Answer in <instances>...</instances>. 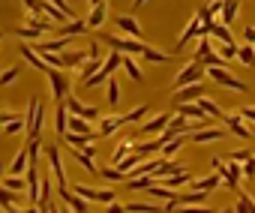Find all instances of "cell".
<instances>
[{
  "label": "cell",
  "mask_w": 255,
  "mask_h": 213,
  "mask_svg": "<svg viewBox=\"0 0 255 213\" xmlns=\"http://www.w3.org/2000/svg\"><path fill=\"white\" fill-rule=\"evenodd\" d=\"M204 33H210V36L219 39V42H231V45H234V36H231L228 24H222V21H207V24H204Z\"/></svg>",
  "instance_id": "cell-17"
},
{
  "label": "cell",
  "mask_w": 255,
  "mask_h": 213,
  "mask_svg": "<svg viewBox=\"0 0 255 213\" xmlns=\"http://www.w3.org/2000/svg\"><path fill=\"white\" fill-rule=\"evenodd\" d=\"M3 171H6V165H3V162H0V180H3Z\"/></svg>",
  "instance_id": "cell-55"
},
{
  "label": "cell",
  "mask_w": 255,
  "mask_h": 213,
  "mask_svg": "<svg viewBox=\"0 0 255 213\" xmlns=\"http://www.w3.org/2000/svg\"><path fill=\"white\" fill-rule=\"evenodd\" d=\"M144 57H147L150 63H168V60H174V54H162V51H156V48H147Z\"/></svg>",
  "instance_id": "cell-44"
},
{
  "label": "cell",
  "mask_w": 255,
  "mask_h": 213,
  "mask_svg": "<svg viewBox=\"0 0 255 213\" xmlns=\"http://www.w3.org/2000/svg\"><path fill=\"white\" fill-rule=\"evenodd\" d=\"M219 174H222V183L225 186H231V189H237V183H240V177H243V168L234 162V159H228V162H222L219 168H216Z\"/></svg>",
  "instance_id": "cell-13"
},
{
  "label": "cell",
  "mask_w": 255,
  "mask_h": 213,
  "mask_svg": "<svg viewBox=\"0 0 255 213\" xmlns=\"http://www.w3.org/2000/svg\"><path fill=\"white\" fill-rule=\"evenodd\" d=\"M72 156H75V162L84 168V171H90V174H99V165L93 162V156L90 153H84V150H78V147H72Z\"/></svg>",
  "instance_id": "cell-29"
},
{
  "label": "cell",
  "mask_w": 255,
  "mask_h": 213,
  "mask_svg": "<svg viewBox=\"0 0 255 213\" xmlns=\"http://www.w3.org/2000/svg\"><path fill=\"white\" fill-rule=\"evenodd\" d=\"M237 60H240L243 66H255V45H249V42L240 45V48H237Z\"/></svg>",
  "instance_id": "cell-35"
},
{
  "label": "cell",
  "mask_w": 255,
  "mask_h": 213,
  "mask_svg": "<svg viewBox=\"0 0 255 213\" xmlns=\"http://www.w3.org/2000/svg\"><path fill=\"white\" fill-rule=\"evenodd\" d=\"M243 39H246L249 45H255V27H243Z\"/></svg>",
  "instance_id": "cell-51"
},
{
  "label": "cell",
  "mask_w": 255,
  "mask_h": 213,
  "mask_svg": "<svg viewBox=\"0 0 255 213\" xmlns=\"http://www.w3.org/2000/svg\"><path fill=\"white\" fill-rule=\"evenodd\" d=\"M105 18H108V3H99V6H93V9H90V15H87V27H90V30H96V27H102V24H105Z\"/></svg>",
  "instance_id": "cell-23"
},
{
  "label": "cell",
  "mask_w": 255,
  "mask_h": 213,
  "mask_svg": "<svg viewBox=\"0 0 255 213\" xmlns=\"http://www.w3.org/2000/svg\"><path fill=\"white\" fill-rule=\"evenodd\" d=\"M99 39H102V42H108L111 48L123 51V54H141V57H144V51L150 48V45H144V42H141V39H135V36H111V33H102Z\"/></svg>",
  "instance_id": "cell-3"
},
{
  "label": "cell",
  "mask_w": 255,
  "mask_h": 213,
  "mask_svg": "<svg viewBox=\"0 0 255 213\" xmlns=\"http://www.w3.org/2000/svg\"><path fill=\"white\" fill-rule=\"evenodd\" d=\"M240 12V0H225V6H222V24H234Z\"/></svg>",
  "instance_id": "cell-33"
},
{
  "label": "cell",
  "mask_w": 255,
  "mask_h": 213,
  "mask_svg": "<svg viewBox=\"0 0 255 213\" xmlns=\"http://www.w3.org/2000/svg\"><path fill=\"white\" fill-rule=\"evenodd\" d=\"M168 123H171V114L159 111V114H153L147 123H141V135H159V132H162Z\"/></svg>",
  "instance_id": "cell-15"
},
{
  "label": "cell",
  "mask_w": 255,
  "mask_h": 213,
  "mask_svg": "<svg viewBox=\"0 0 255 213\" xmlns=\"http://www.w3.org/2000/svg\"><path fill=\"white\" fill-rule=\"evenodd\" d=\"M120 126H123V117H114V114H111V117H99V129H96V132H99V138H105V135L117 132Z\"/></svg>",
  "instance_id": "cell-27"
},
{
  "label": "cell",
  "mask_w": 255,
  "mask_h": 213,
  "mask_svg": "<svg viewBox=\"0 0 255 213\" xmlns=\"http://www.w3.org/2000/svg\"><path fill=\"white\" fill-rule=\"evenodd\" d=\"M45 0H24V9L30 12V15H45Z\"/></svg>",
  "instance_id": "cell-46"
},
{
  "label": "cell",
  "mask_w": 255,
  "mask_h": 213,
  "mask_svg": "<svg viewBox=\"0 0 255 213\" xmlns=\"http://www.w3.org/2000/svg\"><path fill=\"white\" fill-rule=\"evenodd\" d=\"M66 108L72 111V114H81V117H87V120H99V108H93V105H84V102H78V96H66Z\"/></svg>",
  "instance_id": "cell-14"
},
{
  "label": "cell",
  "mask_w": 255,
  "mask_h": 213,
  "mask_svg": "<svg viewBox=\"0 0 255 213\" xmlns=\"http://www.w3.org/2000/svg\"><path fill=\"white\" fill-rule=\"evenodd\" d=\"M186 141H189V132H177V135L162 147V159H174V156L183 150V144H186Z\"/></svg>",
  "instance_id": "cell-19"
},
{
  "label": "cell",
  "mask_w": 255,
  "mask_h": 213,
  "mask_svg": "<svg viewBox=\"0 0 255 213\" xmlns=\"http://www.w3.org/2000/svg\"><path fill=\"white\" fill-rule=\"evenodd\" d=\"M132 150H135V147H132V141H120V144L114 147V153H111V162L117 165V162H120V159H123L126 153H132Z\"/></svg>",
  "instance_id": "cell-39"
},
{
  "label": "cell",
  "mask_w": 255,
  "mask_h": 213,
  "mask_svg": "<svg viewBox=\"0 0 255 213\" xmlns=\"http://www.w3.org/2000/svg\"><path fill=\"white\" fill-rule=\"evenodd\" d=\"M222 6H225V0H210V3H207V12L216 15V12H222Z\"/></svg>",
  "instance_id": "cell-49"
},
{
  "label": "cell",
  "mask_w": 255,
  "mask_h": 213,
  "mask_svg": "<svg viewBox=\"0 0 255 213\" xmlns=\"http://www.w3.org/2000/svg\"><path fill=\"white\" fill-rule=\"evenodd\" d=\"M60 57H63V69H78V66L90 57V51H87V48H78V51H63Z\"/></svg>",
  "instance_id": "cell-21"
},
{
  "label": "cell",
  "mask_w": 255,
  "mask_h": 213,
  "mask_svg": "<svg viewBox=\"0 0 255 213\" xmlns=\"http://www.w3.org/2000/svg\"><path fill=\"white\" fill-rule=\"evenodd\" d=\"M249 156H252V153H249V150H237V153H234V156H231V159H234V162H246V159H249Z\"/></svg>",
  "instance_id": "cell-52"
},
{
  "label": "cell",
  "mask_w": 255,
  "mask_h": 213,
  "mask_svg": "<svg viewBox=\"0 0 255 213\" xmlns=\"http://www.w3.org/2000/svg\"><path fill=\"white\" fill-rule=\"evenodd\" d=\"M99 177H105L108 183H120V180H126V174L114 165V168H99Z\"/></svg>",
  "instance_id": "cell-38"
},
{
  "label": "cell",
  "mask_w": 255,
  "mask_h": 213,
  "mask_svg": "<svg viewBox=\"0 0 255 213\" xmlns=\"http://www.w3.org/2000/svg\"><path fill=\"white\" fill-rule=\"evenodd\" d=\"M177 114H183L186 120H213L201 111V105L198 102H177Z\"/></svg>",
  "instance_id": "cell-16"
},
{
  "label": "cell",
  "mask_w": 255,
  "mask_h": 213,
  "mask_svg": "<svg viewBox=\"0 0 255 213\" xmlns=\"http://www.w3.org/2000/svg\"><path fill=\"white\" fill-rule=\"evenodd\" d=\"M240 114H243V120H252V123H255V105H246V108H240Z\"/></svg>",
  "instance_id": "cell-50"
},
{
  "label": "cell",
  "mask_w": 255,
  "mask_h": 213,
  "mask_svg": "<svg viewBox=\"0 0 255 213\" xmlns=\"http://www.w3.org/2000/svg\"><path fill=\"white\" fill-rule=\"evenodd\" d=\"M141 159H144V156H141L138 150H132V153H126V156H123V159L117 162V168H120V171H123L126 177H129V171H132V168H135V165H138Z\"/></svg>",
  "instance_id": "cell-31"
},
{
  "label": "cell",
  "mask_w": 255,
  "mask_h": 213,
  "mask_svg": "<svg viewBox=\"0 0 255 213\" xmlns=\"http://www.w3.org/2000/svg\"><path fill=\"white\" fill-rule=\"evenodd\" d=\"M144 3H147V0H135V6H144Z\"/></svg>",
  "instance_id": "cell-56"
},
{
  "label": "cell",
  "mask_w": 255,
  "mask_h": 213,
  "mask_svg": "<svg viewBox=\"0 0 255 213\" xmlns=\"http://www.w3.org/2000/svg\"><path fill=\"white\" fill-rule=\"evenodd\" d=\"M198 96H204V84H201V81L183 84V87H174V90H171V99H177V102H195Z\"/></svg>",
  "instance_id": "cell-11"
},
{
  "label": "cell",
  "mask_w": 255,
  "mask_h": 213,
  "mask_svg": "<svg viewBox=\"0 0 255 213\" xmlns=\"http://www.w3.org/2000/svg\"><path fill=\"white\" fill-rule=\"evenodd\" d=\"M45 156H48V165H51V174H54L57 189H63L66 186V168H63V159H60V147L57 144H48L45 147Z\"/></svg>",
  "instance_id": "cell-9"
},
{
  "label": "cell",
  "mask_w": 255,
  "mask_h": 213,
  "mask_svg": "<svg viewBox=\"0 0 255 213\" xmlns=\"http://www.w3.org/2000/svg\"><path fill=\"white\" fill-rule=\"evenodd\" d=\"M114 24L126 33V36H135V39H141V24L132 18V15H117L114 18Z\"/></svg>",
  "instance_id": "cell-18"
},
{
  "label": "cell",
  "mask_w": 255,
  "mask_h": 213,
  "mask_svg": "<svg viewBox=\"0 0 255 213\" xmlns=\"http://www.w3.org/2000/svg\"><path fill=\"white\" fill-rule=\"evenodd\" d=\"M48 84H51V96H54L57 102H66V96H69V90H72L69 75H66L63 69H51V72H48Z\"/></svg>",
  "instance_id": "cell-7"
},
{
  "label": "cell",
  "mask_w": 255,
  "mask_h": 213,
  "mask_svg": "<svg viewBox=\"0 0 255 213\" xmlns=\"http://www.w3.org/2000/svg\"><path fill=\"white\" fill-rule=\"evenodd\" d=\"M144 117H147V105H138L129 114H123V123H135V120H144Z\"/></svg>",
  "instance_id": "cell-43"
},
{
  "label": "cell",
  "mask_w": 255,
  "mask_h": 213,
  "mask_svg": "<svg viewBox=\"0 0 255 213\" xmlns=\"http://www.w3.org/2000/svg\"><path fill=\"white\" fill-rule=\"evenodd\" d=\"M102 60H105V57H87V60H84V63L78 66V75H81V81H84V78H90L93 72H99Z\"/></svg>",
  "instance_id": "cell-32"
},
{
  "label": "cell",
  "mask_w": 255,
  "mask_h": 213,
  "mask_svg": "<svg viewBox=\"0 0 255 213\" xmlns=\"http://www.w3.org/2000/svg\"><path fill=\"white\" fill-rule=\"evenodd\" d=\"M0 207H3V210H21V204H18L15 192H12V189H6L3 183H0Z\"/></svg>",
  "instance_id": "cell-30"
},
{
  "label": "cell",
  "mask_w": 255,
  "mask_h": 213,
  "mask_svg": "<svg viewBox=\"0 0 255 213\" xmlns=\"http://www.w3.org/2000/svg\"><path fill=\"white\" fill-rule=\"evenodd\" d=\"M231 210L234 213H255V198H252V192H237V204H231Z\"/></svg>",
  "instance_id": "cell-25"
},
{
  "label": "cell",
  "mask_w": 255,
  "mask_h": 213,
  "mask_svg": "<svg viewBox=\"0 0 255 213\" xmlns=\"http://www.w3.org/2000/svg\"><path fill=\"white\" fill-rule=\"evenodd\" d=\"M120 63H123V54H120L117 48H114V51H108V54H105V60H102V66H99V72H93V75H90V78H84L81 84H84V87H99V84H105V81L111 78V72H114Z\"/></svg>",
  "instance_id": "cell-1"
},
{
  "label": "cell",
  "mask_w": 255,
  "mask_h": 213,
  "mask_svg": "<svg viewBox=\"0 0 255 213\" xmlns=\"http://www.w3.org/2000/svg\"><path fill=\"white\" fill-rule=\"evenodd\" d=\"M222 123L228 126V132H231V135H237V138H246V141L252 138V129L243 123V114H240V111H237V114H225V117H222Z\"/></svg>",
  "instance_id": "cell-12"
},
{
  "label": "cell",
  "mask_w": 255,
  "mask_h": 213,
  "mask_svg": "<svg viewBox=\"0 0 255 213\" xmlns=\"http://www.w3.org/2000/svg\"><path fill=\"white\" fill-rule=\"evenodd\" d=\"M0 39H3V30H0Z\"/></svg>",
  "instance_id": "cell-57"
},
{
  "label": "cell",
  "mask_w": 255,
  "mask_h": 213,
  "mask_svg": "<svg viewBox=\"0 0 255 213\" xmlns=\"http://www.w3.org/2000/svg\"><path fill=\"white\" fill-rule=\"evenodd\" d=\"M3 186L12 189V192H24V189H27V180H24L21 174H6V177H3Z\"/></svg>",
  "instance_id": "cell-34"
},
{
  "label": "cell",
  "mask_w": 255,
  "mask_h": 213,
  "mask_svg": "<svg viewBox=\"0 0 255 213\" xmlns=\"http://www.w3.org/2000/svg\"><path fill=\"white\" fill-rule=\"evenodd\" d=\"M195 102L201 105V111H204L207 117H213V120H222V117H225V114H222V108H219V105H216L213 99H207V96H198Z\"/></svg>",
  "instance_id": "cell-28"
},
{
  "label": "cell",
  "mask_w": 255,
  "mask_h": 213,
  "mask_svg": "<svg viewBox=\"0 0 255 213\" xmlns=\"http://www.w3.org/2000/svg\"><path fill=\"white\" fill-rule=\"evenodd\" d=\"M87 3H90V9H93V6H99V3H105V0H87Z\"/></svg>",
  "instance_id": "cell-54"
},
{
  "label": "cell",
  "mask_w": 255,
  "mask_h": 213,
  "mask_svg": "<svg viewBox=\"0 0 255 213\" xmlns=\"http://www.w3.org/2000/svg\"><path fill=\"white\" fill-rule=\"evenodd\" d=\"M201 33H204V21H201V15L195 12V18H192V21H189V27L180 33V39H177V45H174V51H171V54L183 51V48H186V42H189L192 36H201Z\"/></svg>",
  "instance_id": "cell-10"
},
{
  "label": "cell",
  "mask_w": 255,
  "mask_h": 213,
  "mask_svg": "<svg viewBox=\"0 0 255 213\" xmlns=\"http://www.w3.org/2000/svg\"><path fill=\"white\" fill-rule=\"evenodd\" d=\"M69 129V108H66V102H57V111H54V132L63 138Z\"/></svg>",
  "instance_id": "cell-20"
},
{
  "label": "cell",
  "mask_w": 255,
  "mask_h": 213,
  "mask_svg": "<svg viewBox=\"0 0 255 213\" xmlns=\"http://www.w3.org/2000/svg\"><path fill=\"white\" fill-rule=\"evenodd\" d=\"M51 3H54V6H60V9H63V12H66L69 18H75V9L69 6V0H51Z\"/></svg>",
  "instance_id": "cell-48"
},
{
  "label": "cell",
  "mask_w": 255,
  "mask_h": 213,
  "mask_svg": "<svg viewBox=\"0 0 255 213\" xmlns=\"http://www.w3.org/2000/svg\"><path fill=\"white\" fill-rule=\"evenodd\" d=\"M120 66H123V72L129 75V78H132L135 84H144V72H141V66H138V63H135V60H132L129 54L123 57V63H120Z\"/></svg>",
  "instance_id": "cell-26"
},
{
  "label": "cell",
  "mask_w": 255,
  "mask_h": 213,
  "mask_svg": "<svg viewBox=\"0 0 255 213\" xmlns=\"http://www.w3.org/2000/svg\"><path fill=\"white\" fill-rule=\"evenodd\" d=\"M228 135V126L222 129V126H201V129H195V132H189V144H210V141H222Z\"/></svg>",
  "instance_id": "cell-8"
},
{
  "label": "cell",
  "mask_w": 255,
  "mask_h": 213,
  "mask_svg": "<svg viewBox=\"0 0 255 213\" xmlns=\"http://www.w3.org/2000/svg\"><path fill=\"white\" fill-rule=\"evenodd\" d=\"M219 183H222V174H219V171H216V174H210V177H198V180H189V186H192V189H201V192H213Z\"/></svg>",
  "instance_id": "cell-24"
},
{
  "label": "cell",
  "mask_w": 255,
  "mask_h": 213,
  "mask_svg": "<svg viewBox=\"0 0 255 213\" xmlns=\"http://www.w3.org/2000/svg\"><path fill=\"white\" fill-rule=\"evenodd\" d=\"M12 117H18L15 111H0V126H3V123H9Z\"/></svg>",
  "instance_id": "cell-53"
},
{
  "label": "cell",
  "mask_w": 255,
  "mask_h": 213,
  "mask_svg": "<svg viewBox=\"0 0 255 213\" xmlns=\"http://www.w3.org/2000/svg\"><path fill=\"white\" fill-rule=\"evenodd\" d=\"M243 177H255V156H249L243 162Z\"/></svg>",
  "instance_id": "cell-47"
},
{
  "label": "cell",
  "mask_w": 255,
  "mask_h": 213,
  "mask_svg": "<svg viewBox=\"0 0 255 213\" xmlns=\"http://www.w3.org/2000/svg\"><path fill=\"white\" fill-rule=\"evenodd\" d=\"M42 27H36V24H27V27H15V36H21V39H42Z\"/></svg>",
  "instance_id": "cell-36"
},
{
  "label": "cell",
  "mask_w": 255,
  "mask_h": 213,
  "mask_svg": "<svg viewBox=\"0 0 255 213\" xmlns=\"http://www.w3.org/2000/svg\"><path fill=\"white\" fill-rule=\"evenodd\" d=\"M24 120H27V138H39L42 123H45V105H42L39 96H33V99L27 102V114H24Z\"/></svg>",
  "instance_id": "cell-2"
},
{
  "label": "cell",
  "mask_w": 255,
  "mask_h": 213,
  "mask_svg": "<svg viewBox=\"0 0 255 213\" xmlns=\"http://www.w3.org/2000/svg\"><path fill=\"white\" fill-rule=\"evenodd\" d=\"M60 36H81V33H87L90 27H87V21H81V18H69V24H63V27H54Z\"/></svg>",
  "instance_id": "cell-22"
},
{
  "label": "cell",
  "mask_w": 255,
  "mask_h": 213,
  "mask_svg": "<svg viewBox=\"0 0 255 213\" xmlns=\"http://www.w3.org/2000/svg\"><path fill=\"white\" fill-rule=\"evenodd\" d=\"M207 75V66L201 63V60H189L177 75H174V81H171V90L174 87H183V84H195V81H201Z\"/></svg>",
  "instance_id": "cell-4"
},
{
  "label": "cell",
  "mask_w": 255,
  "mask_h": 213,
  "mask_svg": "<svg viewBox=\"0 0 255 213\" xmlns=\"http://www.w3.org/2000/svg\"><path fill=\"white\" fill-rule=\"evenodd\" d=\"M105 84H108V105H111V108H117V105H120V84L114 78H108Z\"/></svg>",
  "instance_id": "cell-37"
},
{
  "label": "cell",
  "mask_w": 255,
  "mask_h": 213,
  "mask_svg": "<svg viewBox=\"0 0 255 213\" xmlns=\"http://www.w3.org/2000/svg\"><path fill=\"white\" fill-rule=\"evenodd\" d=\"M126 210H132V213H144V210H156L159 204H153V201H129V204H123Z\"/></svg>",
  "instance_id": "cell-42"
},
{
  "label": "cell",
  "mask_w": 255,
  "mask_h": 213,
  "mask_svg": "<svg viewBox=\"0 0 255 213\" xmlns=\"http://www.w3.org/2000/svg\"><path fill=\"white\" fill-rule=\"evenodd\" d=\"M207 195H210V192H201V189L183 192V195L165 201V210H177V207H207Z\"/></svg>",
  "instance_id": "cell-6"
},
{
  "label": "cell",
  "mask_w": 255,
  "mask_h": 213,
  "mask_svg": "<svg viewBox=\"0 0 255 213\" xmlns=\"http://www.w3.org/2000/svg\"><path fill=\"white\" fill-rule=\"evenodd\" d=\"M207 75H210L216 84L228 87V90H237V93H246V90H249V84H246V81H240V78H234L225 66H207Z\"/></svg>",
  "instance_id": "cell-5"
},
{
  "label": "cell",
  "mask_w": 255,
  "mask_h": 213,
  "mask_svg": "<svg viewBox=\"0 0 255 213\" xmlns=\"http://www.w3.org/2000/svg\"><path fill=\"white\" fill-rule=\"evenodd\" d=\"M18 75H21V66H9V69H3V72H0V87L12 84V81H15Z\"/></svg>",
  "instance_id": "cell-41"
},
{
  "label": "cell",
  "mask_w": 255,
  "mask_h": 213,
  "mask_svg": "<svg viewBox=\"0 0 255 213\" xmlns=\"http://www.w3.org/2000/svg\"><path fill=\"white\" fill-rule=\"evenodd\" d=\"M201 63H204V66H225L228 60H225L222 54H213V45H210V51H207V54L201 57Z\"/></svg>",
  "instance_id": "cell-45"
},
{
  "label": "cell",
  "mask_w": 255,
  "mask_h": 213,
  "mask_svg": "<svg viewBox=\"0 0 255 213\" xmlns=\"http://www.w3.org/2000/svg\"><path fill=\"white\" fill-rule=\"evenodd\" d=\"M21 129H27V120H24L21 114H18V117H12V120L3 126V132H6V135H15V132H21Z\"/></svg>",
  "instance_id": "cell-40"
}]
</instances>
